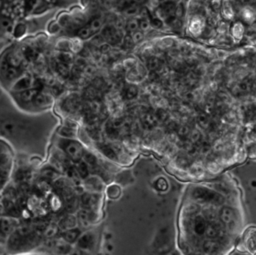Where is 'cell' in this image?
Instances as JSON below:
<instances>
[{
	"instance_id": "1",
	"label": "cell",
	"mask_w": 256,
	"mask_h": 255,
	"mask_svg": "<svg viewBox=\"0 0 256 255\" xmlns=\"http://www.w3.org/2000/svg\"><path fill=\"white\" fill-rule=\"evenodd\" d=\"M244 228L241 189L230 174L188 184L177 219L181 255H230Z\"/></svg>"
},
{
	"instance_id": "2",
	"label": "cell",
	"mask_w": 256,
	"mask_h": 255,
	"mask_svg": "<svg viewBox=\"0 0 256 255\" xmlns=\"http://www.w3.org/2000/svg\"><path fill=\"white\" fill-rule=\"evenodd\" d=\"M236 249L242 253L256 255V226L244 228L236 244Z\"/></svg>"
},
{
	"instance_id": "3",
	"label": "cell",
	"mask_w": 256,
	"mask_h": 255,
	"mask_svg": "<svg viewBox=\"0 0 256 255\" xmlns=\"http://www.w3.org/2000/svg\"><path fill=\"white\" fill-rule=\"evenodd\" d=\"M60 143V148L71 160L79 161L83 157L84 149L81 146V144L78 143L77 141L70 138H65L61 140Z\"/></svg>"
},
{
	"instance_id": "4",
	"label": "cell",
	"mask_w": 256,
	"mask_h": 255,
	"mask_svg": "<svg viewBox=\"0 0 256 255\" xmlns=\"http://www.w3.org/2000/svg\"><path fill=\"white\" fill-rule=\"evenodd\" d=\"M96 243V236L92 231L85 232L80 235L78 240L76 241L77 248L83 251L92 250Z\"/></svg>"
},
{
	"instance_id": "5",
	"label": "cell",
	"mask_w": 256,
	"mask_h": 255,
	"mask_svg": "<svg viewBox=\"0 0 256 255\" xmlns=\"http://www.w3.org/2000/svg\"><path fill=\"white\" fill-rule=\"evenodd\" d=\"M16 221L13 218L2 217L0 218V238H6L15 232Z\"/></svg>"
},
{
	"instance_id": "6",
	"label": "cell",
	"mask_w": 256,
	"mask_h": 255,
	"mask_svg": "<svg viewBox=\"0 0 256 255\" xmlns=\"http://www.w3.org/2000/svg\"><path fill=\"white\" fill-rule=\"evenodd\" d=\"M53 102V99L50 95L44 94L41 92H37L36 95L31 100V103L36 108H47Z\"/></svg>"
},
{
	"instance_id": "7",
	"label": "cell",
	"mask_w": 256,
	"mask_h": 255,
	"mask_svg": "<svg viewBox=\"0 0 256 255\" xmlns=\"http://www.w3.org/2000/svg\"><path fill=\"white\" fill-rule=\"evenodd\" d=\"M81 235V232L78 228H71V229H67V230H64L61 237L64 241H66L67 243H74L78 240V238L80 237Z\"/></svg>"
},
{
	"instance_id": "8",
	"label": "cell",
	"mask_w": 256,
	"mask_h": 255,
	"mask_svg": "<svg viewBox=\"0 0 256 255\" xmlns=\"http://www.w3.org/2000/svg\"><path fill=\"white\" fill-rule=\"evenodd\" d=\"M75 224H76V218H74L73 216L69 215V216H66V217L61 221L60 226L62 227V229L67 230V229L74 228V227H75Z\"/></svg>"
},
{
	"instance_id": "9",
	"label": "cell",
	"mask_w": 256,
	"mask_h": 255,
	"mask_svg": "<svg viewBox=\"0 0 256 255\" xmlns=\"http://www.w3.org/2000/svg\"><path fill=\"white\" fill-rule=\"evenodd\" d=\"M102 25H103V20H102V18L96 17V18H94V19L91 20V22L89 23L88 26H89L90 30L93 32V34H94V33L98 32V31L101 29Z\"/></svg>"
},
{
	"instance_id": "10",
	"label": "cell",
	"mask_w": 256,
	"mask_h": 255,
	"mask_svg": "<svg viewBox=\"0 0 256 255\" xmlns=\"http://www.w3.org/2000/svg\"><path fill=\"white\" fill-rule=\"evenodd\" d=\"M93 35V32L90 30L89 26L86 27H82L81 29H79L77 31V37H79L80 39H88Z\"/></svg>"
},
{
	"instance_id": "11",
	"label": "cell",
	"mask_w": 256,
	"mask_h": 255,
	"mask_svg": "<svg viewBox=\"0 0 256 255\" xmlns=\"http://www.w3.org/2000/svg\"><path fill=\"white\" fill-rule=\"evenodd\" d=\"M126 27H127V30H128V31L134 33V32L137 31L138 28H139V22H138L137 20H135V19H132V20H130V21L127 23Z\"/></svg>"
},
{
	"instance_id": "12",
	"label": "cell",
	"mask_w": 256,
	"mask_h": 255,
	"mask_svg": "<svg viewBox=\"0 0 256 255\" xmlns=\"http://www.w3.org/2000/svg\"><path fill=\"white\" fill-rule=\"evenodd\" d=\"M11 24H12V22L9 18H7V17L0 18V27L2 29H8L11 26Z\"/></svg>"
},
{
	"instance_id": "13",
	"label": "cell",
	"mask_w": 256,
	"mask_h": 255,
	"mask_svg": "<svg viewBox=\"0 0 256 255\" xmlns=\"http://www.w3.org/2000/svg\"><path fill=\"white\" fill-rule=\"evenodd\" d=\"M24 32H25V27H24L23 25H21V24L17 25V26L15 27V29H14V34H15V36H17V37L21 36Z\"/></svg>"
}]
</instances>
